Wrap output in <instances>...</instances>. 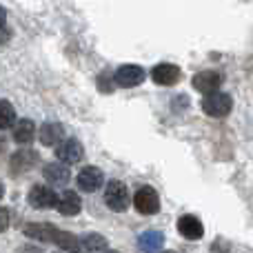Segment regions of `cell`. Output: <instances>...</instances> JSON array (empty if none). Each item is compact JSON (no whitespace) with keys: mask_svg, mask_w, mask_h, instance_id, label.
Returning <instances> with one entry per match:
<instances>
[{"mask_svg":"<svg viewBox=\"0 0 253 253\" xmlns=\"http://www.w3.org/2000/svg\"><path fill=\"white\" fill-rule=\"evenodd\" d=\"M38 162V156L34 151H18L11 158V171L13 173H22V171H29L31 167Z\"/></svg>","mask_w":253,"mask_h":253,"instance_id":"16","label":"cell"},{"mask_svg":"<svg viewBox=\"0 0 253 253\" xmlns=\"http://www.w3.org/2000/svg\"><path fill=\"white\" fill-rule=\"evenodd\" d=\"M114 80H116V84H120V87H125V89L138 87L144 80V69L140 65H123L116 69Z\"/></svg>","mask_w":253,"mask_h":253,"instance_id":"4","label":"cell"},{"mask_svg":"<svg viewBox=\"0 0 253 253\" xmlns=\"http://www.w3.org/2000/svg\"><path fill=\"white\" fill-rule=\"evenodd\" d=\"M62 138H65V129H62L60 123H47L40 129V142H42L44 147H53V144H58V142H65Z\"/></svg>","mask_w":253,"mask_h":253,"instance_id":"14","label":"cell"},{"mask_svg":"<svg viewBox=\"0 0 253 253\" xmlns=\"http://www.w3.org/2000/svg\"><path fill=\"white\" fill-rule=\"evenodd\" d=\"M220 84H222V74H220V71L207 69V71H200V74L193 76V87L200 93H205V96L215 93L220 89Z\"/></svg>","mask_w":253,"mask_h":253,"instance_id":"5","label":"cell"},{"mask_svg":"<svg viewBox=\"0 0 253 253\" xmlns=\"http://www.w3.org/2000/svg\"><path fill=\"white\" fill-rule=\"evenodd\" d=\"M56 156L62 160V165H76L84 158V149L76 138H69L56 149Z\"/></svg>","mask_w":253,"mask_h":253,"instance_id":"8","label":"cell"},{"mask_svg":"<svg viewBox=\"0 0 253 253\" xmlns=\"http://www.w3.org/2000/svg\"><path fill=\"white\" fill-rule=\"evenodd\" d=\"M138 245L144 253H156L165 245V236H162L160 231H144L142 236L138 238Z\"/></svg>","mask_w":253,"mask_h":253,"instance_id":"15","label":"cell"},{"mask_svg":"<svg viewBox=\"0 0 253 253\" xmlns=\"http://www.w3.org/2000/svg\"><path fill=\"white\" fill-rule=\"evenodd\" d=\"M16 120V111H13L11 102L0 100V129H9Z\"/></svg>","mask_w":253,"mask_h":253,"instance_id":"19","label":"cell"},{"mask_svg":"<svg viewBox=\"0 0 253 253\" xmlns=\"http://www.w3.org/2000/svg\"><path fill=\"white\" fill-rule=\"evenodd\" d=\"M102 184V171L98 167H84L83 171L78 173V187L83 191H98Z\"/></svg>","mask_w":253,"mask_h":253,"instance_id":"12","label":"cell"},{"mask_svg":"<svg viewBox=\"0 0 253 253\" xmlns=\"http://www.w3.org/2000/svg\"><path fill=\"white\" fill-rule=\"evenodd\" d=\"M4 196V187H2V184H0V198H2Z\"/></svg>","mask_w":253,"mask_h":253,"instance_id":"23","label":"cell"},{"mask_svg":"<svg viewBox=\"0 0 253 253\" xmlns=\"http://www.w3.org/2000/svg\"><path fill=\"white\" fill-rule=\"evenodd\" d=\"M18 253H40V249H36V247H20Z\"/></svg>","mask_w":253,"mask_h":253,"instance_id":"21","label":"cell"},{"mask_svg":"<svg viewBox=\"0 0 253 253\" xmlns=\"http://www.w3.org/2000/svg\"><path fill=\"white\" fill-rule=\"evenodd\" d=\"M231 107H233L231 96L222 93V91L205 96V100H202V109H205V114L211 116V118H224V116L231 111Z\"/></svg>","mask_w":253,"mask_h":253,"instance_id":"1","label":"cell"},{"mask_svg":"<svg viewBox=\"0 0 253 253\" xmlns=\"http://www.w3.org/2000/svg\"><path fill=\"white\" fill-rule=\"evenodd\" d=\"M58 198L60 196H56L49 187L36 184V187H31V191H29V205L36 207V209H51V207L58 205Z\"/></svg>","mask_w":253,"mask_h":253,"instance_id":"7","label":"cell"},{"mask_svg":"<svg viewBox=\"0 0 253 253\" xmlns=\"http://www.w3.org/2000/svg\"><path fill=\"white\" fill-rule=\"evenodd\" d=\"M22 231H25L27 238H34V240L51 242V245H56L60 229L53 227V224H47V222H31V224H25Z\"/></svg>","mask_w":253,"mask_h":253,"instance_id":"6","label":"cell"},{"mask_svg":"<svg viewBox=\"0 0 253 253\" xmlns=\"http://www.w3.org/2000/svg\"><path fill=\"white\" fill-rule=\"evenodd\" d=\"M4 18H7V13H4V9L0 7V27H4Z\"/></svg>","mask_w":253,"mask_h":253,"instance_id":"22","label":"cell"},{"mask_svg":"<svg viewBox=\"0 0 253 253\" xmlns=\"http://www.w3.org/2000/svg\"><path fill=\"white\" fill-rule=\"evenodd\" d=\"M107 247V238L98 236V233H87L80 238V253H96Z\"/></svg>","mask_w":253,"mask_h":253,"instance_id":"18","label":"cell"},{"mask_svg":"<svg viewBox=\"0 0 253 253\" xmlns=\"http://www.w3.org/2000/svg\"><path fill=\"white\" fill-rule=\"evenodd\" d=\"M42 175L49 184H53V187H62V184H67L71 178L69 167L62 165V162H51V165H47L42 169Z\"/></svg>","mask_w":253,"mask_h":253,"instance_id":"11","label":"cell"},{"mask_svg":"<svg viewBox=\"0 0 253 253\" xmlns=\"http://www.w3.org/2000/svg\"><path fill=\"white\" fill-rule=\"evenodd\" d=\"M56 209L60 211L62 215H78L80 209H83V200H80V196L76 191H65L58 198Z\"/></svg>","mask_w":253,"mask_h":253,"instance_id":"13","label":"cell"},{"mask_svg":"<svg viewBox=\"0 0 253 253\" xmlns=\"http://www.w3.org/2000/svg\"><path fill=\"white\" fill-rule=\"evenodd\" d=\"M133 205L138 209V213L142 215H153L160 209V196L153 187H140L133 196Z\"/></svg>","mask_w":253,"mask_h":253,"instance_id":"2","label":"cell"},{"mask_svg":"<svg viewBox=\"0 0 253 253\" xmlns=\"http://www.w3.org/2000/svg\"><path fill=\"white\" fill-rule=\"evenodd\" d=\"M105 200L114 211H125L126 207H129V191H126V184L120 182V180H111V182L107 184Z\"/></svg>","mask_w":253,"mask_h":253,"instance_id":"3","label":"cell"},{"mask_svg":"<svg viewBox=\"0 0 253 253\" xmlns=\"http://www.w3.org/2000/svg\"><path fill=\"white\" fill-rule=\"evenodd\" d=\"M180 69L175 65H169V62H162V65H156L151 71V78L153 83L162 84V87H171V84H175L180 80Z\"/></svg>","mask_w":253,"mask_h":253,"instance_id":"9","label":"cell"},{"mask_svg":"<svg viewBox=\"0 0 253 253\" xmlns=\"http://www.w3.org/2000/svg\"><path fill=\"white\" fill-rule=\"evenodd\" d=\"M36 135V125L31 120H20L16 126H13V140L20 144H29Z\"/></svg>","mask_w":253,"mask_h":253,"instance_id":"17","label":"cell"},{"mask_svg":"<svg viewBox=\"0 0 253 253\" xmlns=\"http://www.w3.org/2000/svg\"><path fill=\"white\" fill-rule=\"evenodd\" d=\"M7 227H9V211L0 207V233H2Z\"/></svg>","mask_w":253,"mask_h":253,"instance_id":"20","label":"cell"},{"mask_svg":"<svg viewBox=\"0 0 253 253\" xmlns=\"http://www.w3.org/2000/svg\"><path fill=\"white\" fill-rule=\"evenodd\" d=\"M167 253H171V251H167Z\"/></svg>","mask_w":253,"mask_h":253,"instance_id":"24","label":"cell"},{"mask_svg":"<svg viewBox=\"0 0 253 253\" xmlns=\"http://www.w3.org/2000/svg\"><path fill=\"white\" fill-rule=\"evenodd\" d=\"M178 231H180V236L187 238V240H200V238L205 236V227H202V222L196 215H182V218L178 220Z\"/></svg>","mask_w":253,"mask_h":253,"instance_id":"10","label":"cell"}]
</instances>
